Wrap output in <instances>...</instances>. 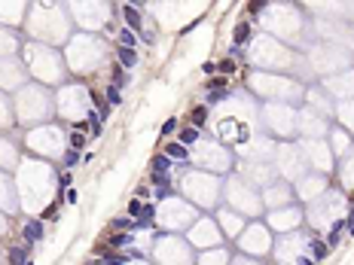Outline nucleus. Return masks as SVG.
Returning a JSON list of instances; mask_svg holds the SVG:
<instances>
[{
    "label": "nucleus",
    "mask_w": 354,
    "mask_h": 265,
    "mask_svg": "<svg viewBox=\"0 0 354 265\" xmlns=\"http://www.w3.org/2000/svg\"><path fill=\"white\" fill-rule=\"evenodd\" d=\"M107 104H110V107H119V104H122V95H119L116 86H107Z\"/></svg>",
    "instance_id": "21"
},
{
    "label": "nucleus",
    "mask_w": 354,
    "mask_h": 265,
    "mask_svg": "<svg viewBox=\"0 0 354 265\" xmlns=\"http://www.w3.org/2000/svg\"><path fill=\"white\" fill-rule=\"evenodd\" d=\"M348 226H354V207H351V213H348Z\"/></svg>",
    "instance_id": "27"
},
{
    "label": "nucleus",
    "mask_w": 354,
    "mask_h": 265,
    "mask_svg": "<svg viewBox=\"0 0 354 265\" xmlns=\"http://www.w3.org/2000/svg\"><path fill=\"white\" fill-rule=\"evenodd\" d=\"M116 58H119V67H122V71L138 67V52H134V49H122V46H116Z\"/></svg>",
    "instance_id": "6"
},
{
    "label": "nucleus",
    "mask_w": 354,
    "mask_h": 265,
    "mask_svg": "<svg viewBox=\"0 0 354 265\" xmlns=\"http://www.w3.org/2000/svg\"><path fill=\"white\" fill-rule=\"evenodd\" d=\"M330 253V244H321V241H312V259L317 262V259H324Z\"/></svg>",
    "instance_id": "18"
},
{
    "label": "nucleus",
    "mask_w": 354,
    "mask_h": 265,
    "mask_svg": "<svg viewBox=\"0 0 354 265\" xmlns=\"http://www.w3.org/2000/svg\"><path fill=\"white\" fill-rule=\"evenodd\" d=\"M122 18H125V28H131L134 34L141 31V13H138V6H122Z\"/></svg>",
    "instance_id": "7"
},
{
    "label": "nucleus",
    "mask_w": 354,
    "mask_h": 265,
    "mask_svg": "<svg viewBox=\"0 0 354 265\" xmlns=\"http://www.w3.org/2000/svg\"><path fill=\"white\" fill-rule=\"evenodd\" d=\"M76 198H79L76 189H67V192H64V201H67V204H76Z\"/></svg>",
    "instance_id": "24"
},
{
    "label": "nucleus",
    "mask_w": 354,
    "mask_h": 265,
    "mask_svg": "<svg viewBox=\"0 0 354 265\" xmlns=\"http://www.w3.org/2000/svg\"><path fill=\"white\" fill-rule=\"evenodd\" d=\"M171 159L165 156V153H156L153 159H150V174H159V177H171Z\"/></svg>",
    "instance_id": "3"
},
{
    "label": "nucleus",
    "mask_w": 354,
    "mask_h": 265,
    "mask_svg": "<svg viewBox=\"0 0 354 265\" xmlns=\"http://www.w3.org/2000/svg\"><path fill=\"white\" fill-rule=\"evenodd\" d=\"M21 235H25V244H37V241H43V235H46L43 220H28L25 229H21Z\"/></svg>",
    "instance_id": "2"
},
{
    "label": "nucleus",
    "mask_w": 354,
    "mask_h": 265,
    "mask_svg": "<svg viewBox=\"0 0 354 265\" xmlns=\"http://www.w3.org/2000/svg\"><path fill=\"white\" fill-rule=\"evenodd\" d=\"M250 40V25L247 21H242V25L235 28V37H232V46H238V49H242V46Z\"/></svg>",
    "instance_id": "12"
},
{
    "label": "nucleus",
    "mask_w": 354,
    "mask_h": 265,
    "mask_svg": "<svg viewBox=\"0 0 354 265\" xmlns=\"http://www.w3.org/2000/svg\"><path fill=\"white\" fill-rule=\"evenodd\" d=\"M31 262V244H19L9 250V265H28Z\"/></svg>",
    "instance_id": "5"
},
{
    "label": "nucleus",
    "mask_w": 354,
    "mask_h": 265,
    "mask_svg": "<svg viewBox=\"0 0 354 265\" xmlns=\"http://www.w3.org/2000/svg\"><path fill=\"white\" fill-rule=\"evenodd\" d=\"M129 83H131V73H125L122 67H116V71H113V86H116V88H125Z\"/></svg>",
    "instance_id": "17"
},
{
    "label": "nucleus",
    "mask_w": 354,
    "mask_h": 265,
    "mask_svg": "<svg viewBox=\"0 0 354 265\" xmlns=\"http://www.w3.org/2000/svg\"><path fill=\"white\" fill-rule=\"evenodd\" d=\"M177 141H180V143H184V146L189 149V146L196 143V141H202V131H199V128H192V125H186V128L177 134Z\"/></svg>",
    "instance_id": "10"
},
{
    "label": "nucleus",
    "mask_w": 354,
    "mask_h": 265,
    "mask_svg": "<svg viewBox=\"0 0 354 265\" xmlns=\"http://www.w3.org/2000/svg\"><path fill=\"white\" fill-rule=\"evenodd\" d=\"M174 131H177V116H168V119L162 122V131H159V134H162V137H171Z\"/></svg>",
    "instance_id": "20"
},
{
    "label": "nucleus",
    "mask_w": 354,
    "mask_h": 265,
    "mask_svg": "<svg viewBox=\"0 0 354 265\" xmlns=\"http://www.w3.org/2000/svg\"><path fill=\"white\" fill-rule=\"evenodd\" d=\"M162 153H165V156H168L174 165H180V168H186V165H189V149H186L184 143H180V141H171V143H165V149H162Z\"/></svg>",
    "instance_id": "1"
},
{
    "label": "nucleus",
    "mask_w": 354,
    "mask_h": 265,
    "mask_svg": "<svg viewBox=\"0 0 354 265\" xmlns=\"http://www.w3.org/2000/svg\"><path fill=\"white\" fill-rule=\"evenodd\" d=\"M107 247H116V250H131L134 247V232H113Z\"/></svg>",
    "instance_id": "4"
},
{
    "label": "nucleus",
    "mask_w": 354,
    "mask_h": 265,
    "mask_svg": "<svg viewBox=\"0 0 354 265\" xmlns=\"http://www.w3.org/2000/svg\"><path fill=\"white\" fill-rule=\"evenodd\" d=\"M79 162V153H76V149H67V153H64V168H74Z\"/></svg>",
    "instance_id": "22"
},
{
    "label": "nucleus",
    "mask_w": 354,
    "mask_h": 265,
    "mask_svg": "<svg viewBox=\"0 0 354 265\" xmlns=\"http://www.w3.org/2000/svg\"><path fill=\"white\" fill-rule=\"evenodd\" d=\"M226 95H229V88H226V91H208V95H205V107H211V104H220V101H226Z\"/></svg>",
    "instance_id": "19"
},
{
    "label": "nucleus",
    "mask_w": 354,
    "mask_h": 265,
    "mask_svg": "<svg viewBox=\"0 0 354 265\" xmlns=\"http://www.w3.org/2000/svg\"><path fill=\"white\" fill-rule=\"evenodd\" d=\"M208 116H211V110L205 107V104H199V107H192V113H189V122H192V128H205V122H208Z\"/></svg>",
    "instance_id": "8"
},
{
    "label": "nucleus",
    "mask_w": 354,
    "mask_h": 265,
    "mask_svg": "<svg viewBox=\"0 0 354 265\" xmlns=\"http://www.w3.org/2000/svg\"><path fill=\"white\" fill-rule=\"evenodd\" d=\"M141 213H144V201H141V198L129 201V207H125V216H129V220H141Z\"/></svg>",
    "instance_id": "16"
},
{
    "label": "nucleus",
    "mask_w": 354,
    "mask_h": 265,
    "mask_svg": "<svg viewBox=\"0 0 354 265\" xmlns=\"http://www.w3.org/2000/svg\"><path fill=\"white\" fill-rule=\"evenodd\" d=\"M89 265H98V262H89Z\"/></svg>",
    "instance_id": "28"
},
{
    "label": "nucleus",
    "mask_w": 354,
    "mask_h": 265,
    "mask_svg": "<svg viewBox=\"0 0 354 265\" xmlns=\"http://www.w3.org/2000/svg\"><path fill=\"white\" fill-rule=\"evenodd\" d=\"M28 265H34V262H28Z\"/></svg>",
    "instance_id": "29"
},
{
    "label": "nucleus",
    "mask_w": 354,
    "mask_h": 265,
    "mask_svg": "<svg viewBox=\"0 0 354 265\" xmlns=\"http://www.w3.org/2000/svg\"><path fill=\"white\" fill-rule=\"evenodd\" d=\"M71 183H74L71 174H61V177H58V186H61V189H71Z\"/></svg>",
    "instance_id": "23"
},
{
    "label": "nucleus",
    "mask_w": 354,
    "mask_h": 265,
    "mask_svg": "<svg viewBox=\"0 0 354 265\" xmlns=\"http://www.w3.org/2000/svg\"><path fill=\"white\" fill-rule=\"evenodd\" d=\"M86 125L79 122V125H74V131H71V149H76V153H83V146H86Z\"/></svg>",
    "instance_id": "9"
},
{
    "label": "nucleus",
    "mask_w": 354,
    "mask_h": 265,
    "mask_svg": "<svg viewBox=\"0 0 354 265\" xmlns=\"http://www.w3.org/2000/svg\"><path fill=\"white\" fill-rule=\"evenodd\" d=\"M205 88H208V91H226V88H229V79H226V76H211L208 83H205Z\"/></svg>",
    "instance_id": "15"
},
{
    "label": "nucleus",
    "mask_w": 354,
    "mask_h": 265,
    "mask_svg": "<svg viewBox=\"0 0 354 265\" xmlns=\"http://www.w3.org/2000/svg\"><path fill=\"white\" fill-rule=\"evenodd\" d=\"M202 71L208 73V76H214V71H217V64H214V61H205V64H202Z\"/></svg>",
    "instance_id": "25"
},
{
    "label": "nucleus",
    "mask_w": 354,
    "mask_h": 265,
    "mask_svg": "<svg viewBox=\"0 0 354 265\" xmlns=\"http://www.w3.org/2000/svg\"><path fill=\"white\" fill-rule=\"evenodd\" d=\"M89 134H92V137H101V134H104V125H101L98 110H92V113H89Z\"/></svg>",
    "instance_id": "14"
},
{
    "label": "nucleus",
    "mask_w": 354,
    "mask_h": 265,
    "mask_svg": "<svg viewBox=\"0 0 354 265\" xmlns=\"http://www.w3.org/2000/svg\"><path fill=\"white\" fill-rule=\"evenodd\" d=\"M119 46L122 49H134V46H138V34H134L131 28H122L119 31Z\"/></svg>",
    "instance_id": "13"
},
{
    "label": "nucleus",
    "mask_w": 354,
    "mask_h": 265,
    "mask_svg": "<svg viewBox=\"0 0 354 265\" xmlns=\"http://www.w3.org/2000/svg\"><path fill=\"white\" fill-rule=\"evenodd\" d=\"M296 265H315V259H308V256H299V259H296Z\"/></svg>",
    "instance_id": "26"
},
{
    "label": "nucleus",
    "mask_w": 354,
    "mask_h": 265,
    "mask_svg": "<svg viewBox=\"0 0 354 265\" xmlns=\"http://www.w3.org/2000/svg\"><path fill=\"white\" fill-rule=\"evenodd\" d=\"M110 229H113V232H134V220H129V216H113V220H110Z\"/></svg>",
    "instance_id": "11"
}]
</instances>
